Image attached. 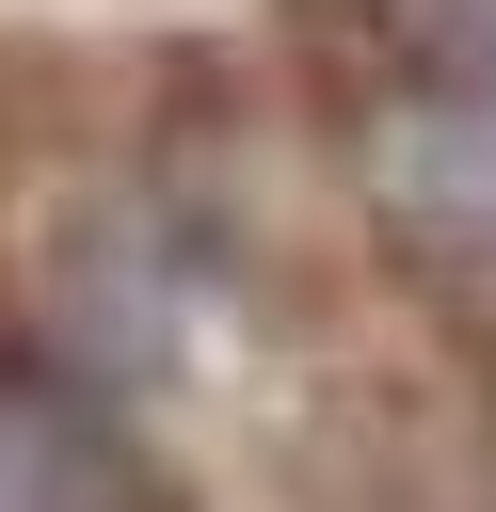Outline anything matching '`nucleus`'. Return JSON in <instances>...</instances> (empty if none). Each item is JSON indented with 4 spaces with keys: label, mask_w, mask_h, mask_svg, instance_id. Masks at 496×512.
Returning <instances> with one entry per match:
<instances>
[{
    "label": "nucleus",
    "mask_w": 496,
    "mask_h": 512,
    "mask_svg": "<svg viewBox=\"0 0 496 512\" xmlns=\"http://www.w3.org/2000/svg\"><path fill=\"white\" fill-rule=\"evenodd\" d=\"M0 512H160L128 416H112L96 384H64L48 352L0 368Z\"/></svg>",
    "instance_id": "f03ea898"
},
{
    "label": "nucleus",
    "mask_w": 496,
    "mask_h": 512,
    "mask_svg": "<svg viewBox=\"0 0 496 512\" xmlns=\"http://www.w3.org/2000/svg\"><path fill=\"white\" fill-rule=\"evenodd\" d=\"M352 176H368V224L432 272H496V64L448 48L432 80L368 96L352 128Z\"/></svg>",
    "instance_id": "f257e3e1"
}]
</instances>
